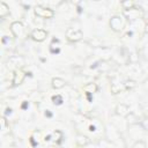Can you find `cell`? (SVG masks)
I'll list each match as a JSON object with an SVG mask.
<instances>
[{
	"label": "cell",
	"instance_id": "2",
	"mask_svg": "<svg viewBox=\"0 0 148 148\" xmlns=\"http://www.w3.org/2000/svg\"><path fill=\"white\" fill-rule=\"evenodd\" d=\"M35 15L38 17H43V18H52L54 16V12H53V9H51L49 7L36 6L35 7Z\"/></svg>",
	"mask_w": 148,
	"mask_h": 148
},
{
	"label": "cell",
	"instance_id": "7",
	"mask_svg": "<svg viewBox=\"0 0 148 148\" xmlns=\"http://www.w3.org/2000/svg\"><path fill=\"white\" fill-rule=\"evenodd\" d=\"M98 90V87L95 82H90V83H87L84 87H83V91L87 94V95H92L95 92H97Z\"/></svg>",
	"mask_w": 148,
	"mask_h": 148
},
{
	"label": "cell",
	"instance_id": "15",
	"mask_svg": "<svg viewBox=\"0 0 148 148\" xmlns=\"http://www.w3.org/2000/svg\"><path fill=\"white\" fill-rule=\"evenodd\" d=\"M52 102L56 104V105H60V104H62V102H64V99H62V96L61 95H54V96H52Z\"/></svg>",
	"mask_w": 148,
	"mask_h": 148
},
{
	"label": "cell",
	"instance_id": "1",
	"mask_svg": "<svg viewBox=\"0 0 148 148\" xmlns=\"http://www.w3.org/2000/svg\"><path fill=\"white\" fill-rule=\"evenodd\" d=\"M66 38L68 42L75 43L79 42L83 38V32L80 29H74V28H68L66 30Z\"/></svg>",
	"mask_w": 148,
	"mask_h": 148
},
{
	"label": "cell",
	"instance_id": "8",
	"mask_svg": "<svg viewBox=\"0 0 148 148\" xmlns=\"http://www.w3.org/2000/svg\"><path fill=\"white\" fill-rule=\"evenodd\" d=\"M51 84H52V87H53L54 89H61V88L65 87L66 82H65V80L61 79V77H53L52 81H51Z\"/></svg>",
	"mask_w": 148,
	"mask_h": 148
},
{
	"label": "cell",
	"instance_id": "12",
	"mask_svg": "<svg viewBox=\"0 0 148 148\" xmlns=\"http://www.w3.org/2000/svg\"><path fill=\"white\" fill-rule=\"evenodd\" d=\"M125 89H124V84L123 83H120V84H112L111 86V91H112V94H118V92H120V91H124Z\"/></svg>",
	"mask_w": 148,
	"mask_h": 148
},
{
	"label": "cell",
	"instance_id": "13",
	"mask_svg": "<svg viewBox=\"0 0 148 148\" xmlns=\"http://www.w3.org/2000/svg\"><path fill=\"white\" fill-rule=\"evenodd\" d=\"M121 6H123V8L125 9V10H131V9H133V7H134V2L133 1H131V0H127V1H123L121 2Z\"/></svg>",
	"mask_w": 148,
	"mask_h": 148
},
{
	"label": "cell",
	"instance_id": "17",
	"mask_svg": "<svg viewBox=\"0 0 148 148\" xmlns=\"http://www.w3.org/2000/svg\"><path fill=\"white\" fill-rule=\"evenodd\" d=\"M58 148H62V147H58Z\"/></svg>",
	"mask_w": 148,
	"mask_h": 148
},
{
	"label": "cell",
	"instance_id": "16",
	"mask_svg": "<svg viewBox=\"0 0 148 148\" xmlns=\"http://www.w3.org/2000/svg\"><path fill=\"white\" fill-rule=\"evenodd\" d=\"M6 126H7V121H6V118H5V117H2V118H1V127H2V130H3V131H5Z\"/></svg>",
	"mask_w": 148,
	"mask_h": 148
},
{
	"label": "cell",
	"instance_id": "4",
	"mask_svg": "<svg viewBox=\"0 0 148 148\" xmlns=\"http://www.w3.org/2000/svg\"><path fill=\"white\" fill-rule=\"evenodd\" d=\"M10 31L14 35V37H22L24 35V25L20 21H14L10 24Z\"/></svg>",
	"mask_w": 148,
	"mask_h": 148
},
{
	"label": "cell",
	"instance_id": "5",
	"mask_svg": "<svg viewBox=\"0 0 148 148\" xmlns=\"http://www.w3.org/2000/svg\"><path fill=\"white\" fill-rule=\"evenodd\" d=\"M30 37L35 42H43L47 37V31L44 30V29H35V30L31 31Z\"/></svg>",
	"mask_w": 148,
	"mask_h": 148
},
{
	"label": "cell",
	"instance_id": "6",
	"mask_svg": "<svg viewBox=\"0 0 148 148\" xmlns=\"http://www.w3.org/2000/svg\"><path fill=\"white\" fill-rule=\"evenodd\" d=\"M25 77V73L21 69H16L13 74V80H12V86H18L23 82Z\"/></svg>",
	"mask_w": 148,
	"mask_h": 148
},
{
	"label": "cell",
	"instance_id": "14",
	"mask_svg": "<svg viewBox=\"0 0 148 148\" xmlns=\"http://www.w3.org/2000/svg\"><path fill=\"white\" fill-rule=\"evenodd\" d=\"M123 84H124V89H125V90H130V89L134 88L136 83H135V81H133V80H127V81H125Z\"/></svg>",
	"mask_w": 148,
	"mask_h": 148
},
{
	"label": "cell",
	"instance_id": "11",
	"mask_svg": "<svg viewBox=\"0 0 148 148\" xmlns=\"http://www.w3.org/2000/svg\"><path fill=\"white\" fill-rule=\"evenodd\" d=\"M9 14V7L6 2H0V17H5Z\"/></svg>",
	"mask_w": 148,
	"mask_h": 148
},
{
	"label": "cell",
	"instance_id": "3",
	"mask_svg": "<svg viewBox=\"0 0 148 148\" xmlns=\"http://www.w3.org/2000/svg\"><path fill=\"white\" fill-rule=\"evenodd\" d=\"M125 25V20L119 16V15H114L111 17L110 20V27L113 31H120Z\"/></svg>",
	"mask_w": 148,
	"mask_h": 148
},
{
	"label": "cell",
	"instance_id": "10",
	"mask_svg": "<svg viewBox=\"0 0 148 148\" xmlns=\"http://www.w3.org/2000/svg\"><path fill=\"white\" fill-rule=\"evenodd\" d=\"M116 113L117 114H120V116H126L127 113H128V106L127 105H125V104H118L117 106H116Z\"/></svg>",
	"mask_w": 148,
	"mask_h": 148
},
{
	"label": "cell",
	"instance_id": "9",
	"mask_svg": "<svg viewBox=\"0 0 148 148\" xmlns=\"http://www.w3.org/2000/svg\"><path fill=\"white\" fill-rule=\"evenodd\" d=\"M88 143H89L88 136L82 135V134H77V135H76V145H77L79 147H84V146H87Z\"/></svg>",
	"mask_w": 148,
	"mask_h": 148
}]
</instances>
